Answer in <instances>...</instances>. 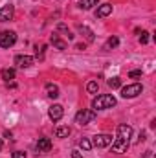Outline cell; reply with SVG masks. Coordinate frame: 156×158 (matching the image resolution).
<instances>
[{
  "label": "cell",
  "instance_id": "cell-1",
  "mask_svg": "<svg viewBox=\"0 0 156 158\" xmlns=\"http://www.w3.org/2000/svg\"><path fill=\"white\" fill-rule=\"evenodd\" d=\"M130 138H132V127L127 125V123L117 125V136H116V140L110 143L112 145V151L114 153H127Z\"/></svg>",
  "mask_w": 156,
  "mask_h": 158
},
{
  "label": "cell",
  "instance_id": "cell-2",
  "mask_svg": "<svg viewBox=\"0 0 156 158\" xmlns=\"http://www.w3.org/2000/svg\"><path fill=\"white\" fill-rule=\"evenodd\" d=\"M116 98L114 96H110V94H101V96H97V98H94V101H92V109L94 110H107V109H112V107H116Z\"/></svg>",
  "mask_w": 156,
  "mask_h": 158
},
{
  "label": "cell",
  "instance_id": "cell-3",
  "mask_svg": "<svg viewBox=\"0 0 156 158\" xmlns=\"http://www.w3.org/2000/svg\"><path fill=\"white\" fill-rule=\"evenodd\" d=\"M97 118V112L96 110H92V109H83V110H79L77 114H76V123L77 125H88L90 121H94V119Z\"/></svg>",
  "mask_w": 156,
  "mask_h": 158
},
{
  "label": "cell",
  "instance_id": "cell-4",
  "mask_svg": "<svg viewBox=\"0 0 156 158\" xmlns=\"http://www.w3.org/2000/svg\"><path fill=\"white\" fill-rule=\"evenodd\" d=\"M142 92H143V85H140V83H132V85H127V86L121 88V98L130 99V98L140 96Z\"/></svg>",
  "mask_w": 156,
  "mask_h": 158
},
{
  "label": "cell",
  "instance_id": "cell-5",
  "mask_svg": "<svg viewBox=\"0 0 156 158\" xmlns=\"http://www.w3.org/2000/svg\"><path fill=\"white\" fill-rule=\"evenodd\" d=\"M110 143H112V136L110 134H96L92 138V147H97V149L109 147Z\"/></svg>",
  "mask_w": 156,
  "mask_h": 158
},
{
  "label": "cell",
  "instance_id": "cell-6",
  "mask_svg": "<svg viewBox=\"0 0 156 158\" xmlns=\"http://www.w3.org/2000/svg\"><path fill=\"white\" fill-rule=\"evenodd\" d=\"M17 42L15 31H0V48H9Z\"/></svg>",
  "mask_w": 156,
  "mask_h": 158
},
{
  "label": "cell",
  "instance_id": "cell-7",
  "mask_svg": "<svg viewBox=\"0 0 156 158\" xmlns=\"http://www.w3.org/2000/svg\"><path fill=\"white\" fill-rule=\"evenodd\" d=\"M48 116L51 121H59V119L64 116V109H63V105H51L50 109H48Z\"/></svg>",
  "mask_w": 156,
  "mask_h": 158
},
{
  "label": "cell",
  "instance_id": "cell-8",
  "mask_svg": "<svg viewBox=\"0 0 156 158\" xmlns=\"http://www.w3.org/2000/svg\"><path fill=\"white\" fill-rule=\"evenodd\" d=\"M13 15H15V7H13L11 4H6L4 7H0V22H7V20H11Z\"/></svg>",
  "mask_w": 156,
  "mask_h": 158
},
{
  "label": "cell",
  "instance_id": "cell-9",
  "mask_svg": "<svg viewBox=\"0 0 156 158\" xmlns=\"http://www.w3.org/2000/svg\"><path fill=\"white\" fill-rule=\"evenodd\" d=\"M33 57L31 55H17L15 57V64L18 66V68H30L31 64H33Z\"/></svg>",
  "mask_w": 156,
  "mask_h": 158
},
{
  "label": "cell",
  "instance_id": "cell-10",
  "mask_svg": "<svg viewBox=\"0 0 156 158\" xmlns=\"http://www.w3.org/2000/svg\"><path fill=\"white\" fill-rule=\"evenodd\" d=\"M112 13V4H101L96 9V19H105Z\"/></svg>",
  "mask_w": 156,
  "mask_h": 158
},
{
  "label": "cell",
  "instance_id": "cell-11",
  "mask_svg": "<svg viewBox=\"0 0 156 158\" xmlns=\"http://www.w3.org/2000/svg\"><path fill=\"white\" fill-rule=\"evenodd\" d=\"M51 149V140L50 138H39L37 140V151L39 153H48Z\"/></svg>",
  "mask_w": 156,
  "mask_h": 158
},
{
  "label": "cell",
  "instance_id": "cell-12",
  "mask_svg": "<svg viewBox=\"0 0 156 158\" xmlns=\"http://www.w3.org/2000/svg\"><path fill=\"white\" fill-rule=\"evenodd\" d=\"M50 42H51V44H53V46H55L57 50H61V52H64V50L68 48V44H66L64 40L59 39V35H57V33H53V35L50 37Z\"/></svg>",
  "mask_w": 156,
  "mask_h": 158
},
{
  "label": "cell",
  "instance_id": "cell-13",
  "mask_svg": "<svg viewBox=\"0 0 156 158\" xmlns=\"http://www.w3.org/2000/svg\"><path fill=\"white\" fill-rule=\"evenodd\" d=\"M77 30H79V33H81V35H84V37H86V40H88V42H94V40H96V35H94V31H92L90 28H86V26L79 24Z\"/></svg>",
  "mask_w": 156,
  "mask_h": 158
},
{
  "label": "cell",
  "instance_id": "cell-14",
  "mask_svg": "<svg viewBox=\"0 0 156 158\" xmlns=\"http://www.w3.org/2000/svg\"><path fill=\"white\" fill-rule=\"evenodd\" d=\"M46 94H48V98H51V99L59 98V86L53 85V83H48V85H46Z\"/></svg>",
  "mask_w": 156,
  "mask_h": 158
},
{
  "label": "cell",
  "instance_id": "cell-15",
  "mask_svg": "<svg viewBox=\"0 0 156 158\" xmlns=\"http://www.w3.org/2000/svg\"><path fill=\"white\" fill-rule=\"evenodd\" d=\"M15 74H17V72H15V68H4V70L0 72V77L4 79L6 83H9V81H13V79H15Z\"/></svg>",
  "mask_w": 156,
  "mask_h": 158
},
{
  "label": "cell",
  "instance_id": "cell-16",
  "mask_svg": "<svg viewBox=\"0 0 156 158\" xmlns=\"http://www.w3.org/2000/svg\"><path fill=\"white\" fill-rule=\"evenodd\" d=\"M70 132H72V131H70L68 125H63V127H57V129H55V136H57V138H68Z\"/></svg>",
  "mask_w": 156,
  "mask_h": 158
},
{
  "label": "cell",
  "instance_id": "cell-17",
  "mask_svg": "<svg viewBox=\"0 0 156 158\" xmlns=\"http://www.w3.org/2000/svg\"><path fill=\"white\" fill-rule=\"evenodd\" d=\"M97 2H99V0H79L77 6L81 9H92L94 6H97Z\"/></svg>",
  "mask_w": 156,
  "mask_h": 158
},
{
  "label": "cell",
  "instance_id": "cell-18",
  "mask_svg": "<svg viewBox=\"0 0 156 158\" xmlns=\"http://www.w3.org/2000/svg\"><path fill=\"white\" fill-rule=\"evenodd\" d=\"M57 31H61V33H64V35H66L68 39H74V33L70 31V28H68L66 24H63V22H59V24H57Z\"/></svg>",
  "mask_w": 156,
  "mask_h": 158
},
{
  "label": "cell",
  "instance_id": "cell-19",
  "mask_svg": "<svg viewBox=\"0 0 156 158\" xmlns=\"http://www.w3.org/2000/svg\"><path fill=\"white\" fill-rule=\"evenodd\" d=\"M79 147H81L83 151H90V149H92V142H90L88 138H81V140H79Z\"/></svg>",
  "mask_w": 156,
  "mask_h": 158
},
{
  "label": "cell",
  "instance_id": "cell-20",
  "mask_svg": "<svg viewBox=\"0 0 156 158\" xmlns=\"http://www.w3.org/2000/svg\"><path fill=\"white\" fill-rule=\"evenodd\" d=\"M136 33L140 35V42H142V44H147V42H149V33H147V31H143V30L136 28Z\"/></svg>",
  "mask_w": 156,
  "mask_h": 158
},
{
  "label": "cell",
  "instance_id": "cell-21",
  "mask_svg": "<svg viewBox=\"0 0 156 158\" xmlns=\"http://www.w3.org/2000/svg\"><path fill=\"white\" fill-rule=\"evenodd\" d=\"M117 44H119V39H117V37H110V39L107 40V44H105V50H112V48H117Z\"/></svg>",
  "mask_w": 156,
  "mask_h": 158
},
{
  "label": "cell",
  "instance_id": "cell-22",
  "mask_svg": "<svg viewBox=\"0 0 156 158\" xmlns=\"http://www.w3.org/2000/svg\"><path fill=\"white\" fill-rule=\"evenodd\" d=\"M107 85H109V86H110V88H121V79L117 77H110L109 79V81H107Z\"/></svg>",
  "mask_w": 156,
  "mask_h": 158
},
{
  "label": "cell",
  "instance_id": "cell-23",
  "mask_svg": "<svg viewBox=\"0 0 156 158\" xmlns=\"http://www.w3.org/2000/svg\"><path fill=\"white\" fill-rule=\"evenodd\" d=\"M97 88H99L97 81H88V83H86V90H88L90 94H96V92H97Z\"/></svg>",
  "mask_w": 156,
  "mask_h": 158
},
{
  "label": "cell",
  "instance_id": "cell-24",
  "mask_svg": "<svg viewBox=\"0 0 156 158\" xmlns=\"http://www.w3.org/2000/svg\"><path fill=\"white\" fill-rule=\"evenodd\" d=\"M129 77H132V79L142 77V70H130V72H129Z\"/></svg>",
  "mask_w": 156,
  "mask_h": 158
},
{
  "label": "cell",
  "instance_id": "cell-25",
  "mask_svg": "<svg viewBox=\"0 0 156 158\" xmlns=\"http://www.w3.org/2000/svg\"><path fill=\"white\" fill-rule=\"evenodd\" d=\"M11 158H26V153H24V151H15V153L11 155Z\"/></svg>",
  "mask_w": 156,
  "mask_h": 158
},
{
  "label": "cell",
  "instance_id": "cell-26",
  "mask_svg": "<svg viewBox=\"0 0 156 158\" xmlns=\"http://www.w3.org/2000/svg\"><path fill=\"white\" fill-rule=\"evenodd\" d=\"M4 138L11 140V138H13V132H11V131H4Z\"/></svg>",
  "mask_w": 156,
  "mask_h": 158
},
{
  "label": "cell",
  "instance_id": "cell-27",
  "mask_svg": "<svg viewBox=\"0 0 156 158\" xmlns=\"http://www.w3.org/2000/svg\"><path fill=\"white\" fill-rule=\"evenodd\" d=\"M72 158H83V155L79 151H72Z\"/></svg>",
  "mask_w": 156,
  "mask_h": 158
},
{
  "label": "cell",
  "instance_id": "cell-28",
  "mask_svg": "<svg viewBox=\"0 0 156 158\" xmlns=\"http://www.w3.org/2000/svg\"><path fill=\"white\" fill-rule=\"evenodd\" d=\"M6 86H7V88H17V83H13V81H9V83H6Z\"/></svg>",
  "mask_w": 156,
  "mask_h": 158
},
{
  "label": "cell",
  "instance_id": "cell-29",
  "mask_svg": "<svg viewBox=\"0 0 156 158\" xmlns=\"http://www.w3.org/2000/svg\"><path fill=\"white\" fill-rule=\"evenodd\" d=\"M145 140V132H140V138H138V142H143Z\"/></svg>",
  "mask_w": 156,
  "mask_h": 158
},
{
  "label": "cell",
  "instance_id": "cell-30",
  "mask_svg": "<svg viewBox=\"0 0 156 158\" xmlns=\"http://www.w3.org/2000/svg\"><path fill=\"white\" fill-rule=\"evenodd\" d=\"M0 149H2V140H0Z\"/></svg>",
  "mask_w": 156,
  "mask_h": 158
}]
</instances>
